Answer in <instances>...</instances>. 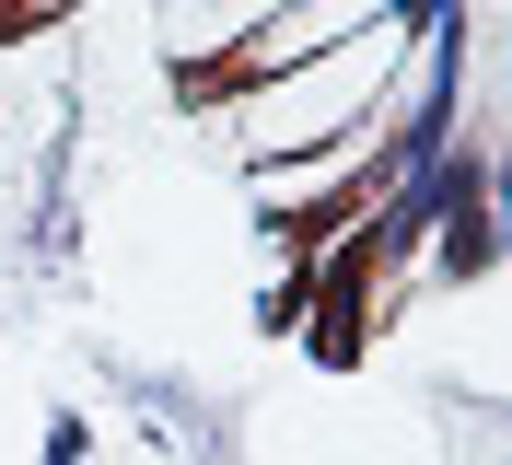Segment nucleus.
<instances>
[{
  "mask_svg": "<svg viewBox=\"0 0 512 465\" xmlns=\"http://www.w3.org/2000/svg\"><path fill=\"white\" fill-rule=\"evenodd\" d=\"M210 128H222L245 163H280V152H315V140H350V128H408L431 105V12L396 0L373 24H350L338 47H303V59L256 70V82L198 93Z\"/></svg>",
  "mask_w": 512,
  "mask_h": 465,
  "instance_id": "f257e3e1",
  "label": "nucleus"
},
{
  "mask_svg": "<svg viewBox=\"0 0 512 465\" xmlns=\"http://www.w3.org/2000/svg\"><path fill=\"white\" fill-rule=\"evenodd\" d=\"M268 12H280V0H152V35H163V59L187 70V82H210L222 47L245 24H268Z\"/></svg>",
  "mask_w": 512,
  "mask_h": 465,
  "instance_id": "f03ea898",
  "label": "nucleus"
}]
</instances>
